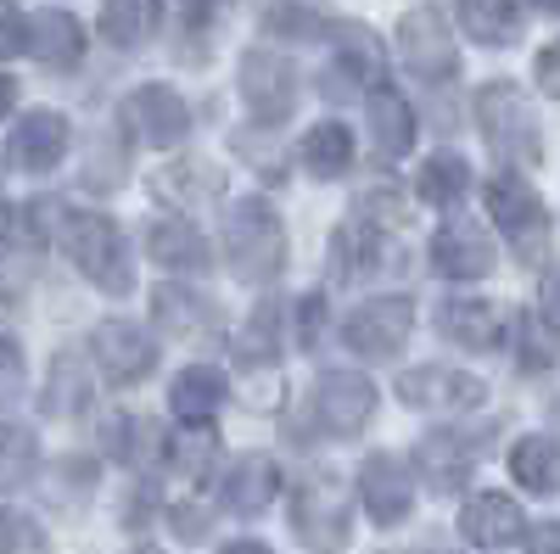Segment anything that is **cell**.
I'll list each match as a JSON object with an SVG mask.
<instances>
[{"label": "cell", "instance_id": "18", "mask_svg": "<svg viewBox=\"0 0 560 554\" xmlns=\"http://www.w3.org/2000/svg\"><path fill=\"white\" fill-rule=\"evenodd\" d=\"M438 331L459 347H471V353H493L510 331V319L499 303H482V297H448L438 308Z\"/></svg>", "mask_w": 560, "mask_h": 554}, {"label": "cell", "instance_id": "39", "mask_svg": "<svg viewBox=\"0 0 560 554\" xmlns=\"http://www.w3.org/2000/svg\"><path fill=\"white\" fill-rule=\"evenodd\" d=\"M168 448H174V471H185L191 482L208 476V471H213V459H219V437H213L208 426H185Z\"/></svg>", "mask_w": 560, "mask_h": 554}, {"label": "cell", "instance_id": "41", "mask_svg": "<svg viewBox=\"0 0 560 554\" xmlns=\"http://www.w3.org/2000/svg\"><path fill=\"white\" fill-rule=\"evenodd\" d=\"M23 387H28V364H23V347H18V337H7V331H0V409H12V403L23 398Z\"/></svg>", "mask_w": 560, "mask_h": 554}, {"label": "cell", "instance_id": "21", "mask_svg": "<svg viewBox=\"0 0 560 554\" xmlns=\"http://www.w3.org/2000/svg\"><path fill=\"white\" fill-rule=\"evenodd\" d=\"M224 398H230V381H224L219 364H191V369H179L174 387H168V409L179 414L185 426H208L213 414L224 409Z\"/></svg>", "mask_w": 560, "mask_h": 554}, {"label": "cell", "instance_id": "33", "mask_svg": "<svg viewBox=\"0 0 560 554\" xmlns=\"http://www.w3.org/2000/svg\"><path fill=\"white\" fill-rule=\"evenodd\" d=\"M102 443H107L113 459H124V465H147V459L163 453V426L147 421V414H113Z\"/></svg>", "mask_w": 560, "mask_h": 554}, {"label": "cell", "instance_id": "7", "mask_svg": "<svg viewBox=\"0 0 560 554\" xmlns=\"http://www.w3.org/2000/svg\"><path fill=\"white\" fill-rule=\"evenodd\" d=\"M90 358L102 364V376L113 387H135L158 369V337L135 319H102L96 337H90Z\"/></svg>", "mask_w": 560, "mask_h": 554}, {"label": "cell", "instance_id": "44", "mask_svg": "<svg viewBox=\"0 0 560 554\" xmlns=\"http://www.w3.org/2000/svg\"><path fill=\"white\" fill-rule=\"evenodd\" d=\"M319 337H325V297L308 292V297L298 303V342L308 347V342H319Z\"/></svg>", "mask_w": 560, "mask_h": 554}, {"label": "cell", "instance_id": "13", "mask_svg": "<svg viewBox=\"0 0 560 554\" xmlns=\"http://www.w3.org/2000/svg\"><path fill=\"white\" fill-rule=\"evenodd\" d=\"M292 532L308 549H342L348 543V493L331 476H314L292 493Z\"/></svg>", "mask_w": 560, "mask_h": 554}, {"label": "cell", "instance_id": "17", "mask_svg": "<svg viewBox=\"0 0 560 554\" xmlns=\"http://www.w3.org/2000/svg\"><path fill=\"white\" fill-rule=\"evenodd\" d=\"M68 141H73L68 118L51 113V107H34V113L12 129V163L28 168V174H51V168L68 157Z\"/></svg>", "mask_w": 560, "mask_h": 554}, {"label": "cell", "instance_id": "43", "mask_svg": "<svg viewBox=\"0 0 560 554\" xmlns=\"http://www.w3.org/2000/svg\"><path fill=\"white\" fill-rule=\"evenodd\" d=\"M23 51H28V17L0 0V62H7V57H23Z\"/></svg>", "mask_w": 560, "mask_h": 554}, {"label": "cell", "instance_id": "4", "mask_svg": "<svg viewBox=\"0 0 560 554\" xmlns=\"http://www.w3.org/2000/svg\"><path fill=\"white\" fill-rule=\"evenodd\" d=\"M488 213L510 236V247H516L522 263H544L549 258V213H544V202H538V191L527 179H516V174L488 179Z\"/></svg>", "mask_w": 560, "mask_h": 554}, {"label": "cell", "instance_id": "49", "mask_svg": "<svg viewBox=\"0 0 560 554\" xmlns=\"http://www.w3.org/2000/svg\"><path fill=\"white\" fill-rule=\"evenodd\" d=\"M12 102H18V84H12L7 73H0V118H7V113H12Z\"/></svg>", "mask_w": 560, "mask_h": 554}, {"label": "cell", "instance_id": "3", "mask_svg": "<svg viewBox=\"0 0 560 554\" xmlns=\"http://www.w3.org/2000/svg\"><path fill=\"white\" fill-rule=\"evenodd\" d=\"M62 247L79 263V274H90V286H102L107 297H124L135 286L124 229L113 219H102V213H62Z\"/></svg>", "mask_w": 560, "mask_h": 554}, {"label": "cell", "instance_id": "10", "mask_svg": "<svg viewBox=\"0 0 560 554\" xmlns=\"http://www.w3.org/2000/svg\"><path fill=\"white\" fill-rule=\"evenodd\" d=\"M242 102L258 123H287L292 107H298V68L280 51L253 45V51L242 57Z\"/></svg>", "mask_w": 560, "mask_h": 554}, {"label": "cell", "instance_id": "50", "mask_svg": "<svg viewBox=\"0 0 560 554\" xmlns=\"http://www.w3.org/2000/svg\"><path fill=\"white\" fill-rule=\"evenodd\" d=\"M7 236H12V208L0 202V241H7Z\"/></svg>", "mask_w": 560, "mask_h": 554}, {"label": "cell", "instance_id": "29", "mask_svg": "<svg viewBox=\"0 0 560 554\" xmlns=\"http://www.w3.org/2000/svg\"><path fill=\"white\" fill-rule=\"evenodd\" d=\"M163 28V0H107L102 7V34L118 51H140Z\"/></svg>", "mask_w": 560, "mask_h": 554}, {"label": "cell", "instance_id": "32", "mask_svg": "<svg viewBox=\"0 0 560 554\" xmlns=\"http://www.w3.org/2000/svg\"><path fill=\"white\" fill-rule=\"evenodd\" d=\"M459 28L477 45H510L522 34V0H459Z\"/></svg>", "mask_w": 560, "mask_h": 554}, {"label": "cell", "instance_id": "16", "mask_svg": "<svg viewBox=\"0 0 560 554\" xmlns=\"http://www.w3.org/2000/svg\"><path fill=\"white\" fill-rule=\"evenodd\" d=\"M493 241H488V229L477 224H443L438 236H432V269L443 274V281H482V274H493Z\"/></svg>", "mask_w": 560, "mask_h": 554}, {"label": "cell", "instance_id": "12", "mask_svg": "<svg viewBox=\"0 0 560 554\" xmlns=\"http://www.w3.org/2000/svg\"><path fill=\"white\" fill-rule=\"evenodd\" d=\"M331 39H337V62L325 68V84H319L325 102H348L359 84H382L387 51L364 23H342V28H331Z\"/></svg>", "mask_w": 560, "mask_h": 554}, {"label": "cell", "instance_id": "52", "mask_svg": "<svg viewBox=\"0 0 560 554\" xmlns=\"http://www.w3.org/2000/svg\"><path fill=\"white\" fill-rule=\"evenodd\" d=\"M382 554H432V549H382Z\"/></svg>", "mask_w": 560, "mask_h": 554}, {"label": "cell", "instance_id": "30", "mask_svg": "<svg viewBox=\"0 0 560 554\" xmlns=\"http://www.w3.org/2000/svg\"><path fill=\"white\" fill-rule=\"evenodd\" d=\"M465 191H471V163L459 152H432L415 174V197L427 208H454V202H465Z\"/></svg>", "mask_w": 560, "mask_h": 554}, {"label": "cell", "instance_id": "26", "mask_svg": "<svg viewBox=\"0 0 560 554\" xmlns=\"http://www.w3.org/2000/svg\"><path fill=\"white\" fill-rule=\"evenodd\" d=\"M298 163H303L314 179H342V174L353 168V129L337 123V118L314 123L303 141H298Z\"/></svg>", "mask_w": 560, "mask_h": 554}, {"label": "cell", "instance_id": "38", "mask_svg": "<svg viewBox=\"0 0 560 554\" xmlns=\"http://www.w3.org/2000/svg\"><path fill=\"white\" fill-rule=\"evenodd\" d=\"M510 342H516V358H522L527 376H544V369L560 358V337L544 326V319H533V314L510 319Z\"/></svg>", "mask_w": 560, "mask_h": 554}, {"label": "cell", "instance_id": "45", "mask_svg": "<svg viewBox=\"0 0 560 554\" xmlns=\"http://www.w3.org/2000/svg\"><path fill=\"white\" fill-rule=\"evenodd\" d=\"M533 79H538V90H544V96H560V39H549L544 51H538V62H533Z\"/></svg>", "mask_w": 560, "mask_h": 554}, {"label": "cell", "instance_id": "34", "mask_svg": "<svg viewBox=\"0 0 560 554\" xmlns=\"http://www.w3.org/2000/svg\"><path fill=\"white\" fill-rule=\"evenodd\" d=\"M280 331H287V319H280V303H258V308L242 319V331H236V358L253 364V369L275 364V353H280Z\"/></svg>", "mask_w": 560, "mask_h": 554}, {"label": "cell", "instance_id": "8", "mask_svg": "<svg viewBox=\"0 0 560 554\" xmlns=\"http://www.w3.org/2000/svg\"><path fill=\"white\" fill-rule=\"evenodd\" d=\"M409 331H415V303L409 297H370V303H359L342 319V342L359 358H393V353H404Z\"/></svg>", "mask_w": 560, "mask_h": 554}, {"label": "cell", "instance_id": "15", "mask_svg": "<svg viewBox=\"0 0 560 554\" xmlns=\"http://www.w3.org/2000/svg\"><path fill=\"white\" fill-rule=\"evenodd\" d=\"M152 314H158V326L179 342H213L219 337V303L197 286H185V281H168L152 292Z\"/></svg>", "mask_w": 560, "mask_h": 554}, {"label": "cell", "instance_id": "53", "mask_svg": "<svg viewBox=\"0 0 560 554\" xmlns=\"http://www.w3.org/2000/svg\"><path fill=\"white\" fill-rule=\"evenodd\" d=\"M135 554H163V549H135Z\"/></svg>", "mask_w": 560, "mask_h": 554}, {"label": "cell", "instance_id": "51", "mask_svg": "<svg viewBox=\"0 0 560 554\" xmlns=\"http://www.w3.org/2000/svg\"><path fill=\"white\" fill-rule=\"evenodd\" d=\"M533 7H538V12H555V17H560V0H533Z\"/></svg>", "mask_w": 560, "mask_h": 554}, {"label": "cell", "instance_id": "40", "mask_svg": "<svg viewBox=\"0 0 560 554\" xmlns=\"http://www.w3.org/2000/svg\"><path fill=\"white\" fill-rule=\"evenodd\" d=\"M0 554H51V538L28 510H0Z\"/></svg>", "mask_w": 560, "mask_h": 554}, {"label": "cell", "instance_id": "6", "mask_svg": "<svg viewBox=\"0 0 560 554\" xmlns=\"http://www.w3.org/2000/svg\"><path fill=\"white\" fill-rule=\"evenodd\" d=\"M308 414L319 432L331 437H353L370 426V414H376V381L359 376V369H325L308 392Z\"/></svg>", "mask_w": 560, "mask_h": 554}, {"label": "cell", "instance_id": "20", "mask_svg": "<svg viewBox=\"0 0 560 554\" xmlns=\"http://www.w3.org/2000/svg\"><path fill=\"white\" fill-rule=\"evenodd\" d=\"M147 258L174 269V274H202L213 263V247L197 224H185V219H152L147 224Z\"/></svg>", "mask_w": 560, "mask_h": 554}, {"label": "cell", "instance_id": "23", "mask_svg": "<svg viewBox=\"0 0 560 554\" xmlns=\"http://www.w3.org/2000/svg\"><path fill=\"white\" fill-rule=\"evenodd\" d=\"M275 493H280V465H275L269 453H242L236 465H230L224 487H219V498H224L230 516H258V510H269Z\"/></svg>", "mask_w": 560, "mask_h": 554}, {"label": "cell", "instance_id": "37", "mask_svg": "<svg viewBox=\"0 0 560 554\" xmlns=\"http://www.w3.org/2000/svg\"><path fill=\"white\" fill-rule=\"evenodd\" d=\"M34 459H39V443L28 426H12L0 421V493H12L34 476Z\"/></svg>", "mask_w": 560, "mask_h": 554}, {"label": "cell", "instance_id": "42", "mask_svg": "<svg viewBox=\"0 0 560 554\" xmlns=\"http://www.w3.org/2000/svg\"><path fill=\"white\" fill-rule=\"evenodd\" d=\"M124 146H96L90 152V168H84V185L90 191H118V179H124Z\"/></svg>", "mask_w": 560, "mask_h": 554}, {"label": "cell", "instance_id": "2", "mask_svg": "<svg viewBox=\"0 0 560 554\" xmlns=\"http://www.w3.org/2000/svg\"><path fill=\"white\" fill-rule=\"evenodd\" d=\"M477 129L493 157L504 163H538L544 157V134H538V113L510 79H493L477 90Z\"/></svg>", "mask_w": 560, "mask_h": 554}, {"label": "cell", "instance_id": "14", "mask_svg": "<svg viewBox=\"0 0 560 554\" xmlns=\"http://www.w3.org/2000/svg\"><path fill=\"white\" fill-rule=\"evenodd\" d=\"M398 403L404 409H477L488 398V387L465 369H448V364H415L398 376Z\"/></svg>", "mask_w": 560, "mask_h": 554}, {"label": "cell", "instance_id": "1", "mask_svg": "<svg viewBox=\"0 0 560 554\" xmlns=\"http://www.w3.org/2000/svg\"><path fill=\"white\" fill-rule=\"evenodd\" d=\"M224 258L242 281H258V286H269L275 274L287 269V224H280V213L264 197L230 202V213H224Z\"/></svg>", "mask_w": 560, "mask_h": 554}, {"label": "cell", "instance_id": "22", "mask_svg": "<svg viewBox=\"0 0 560 554\" xmlns=\"http://www.w3.org/2000/svg\"><path fill=\"white\" fill-rule=\"evenodd\" d=\"M415 465H420V476H427L432 493H459L465 476H471V465H477V453L459 432H427L420 448H415Z\"/></svg>", "mask_w": 560, "mask_h": 554}, {"label": "cell", "instance_id": "36", "mask_svg": "<svg viewBox=\"0 0 560 554\" xmlns=\"http://www.w3.org/2000/svg\"><path fill=\"white\" fill-rule=\"evenodd\" d=\"M264 28L275 39H319V34H331V23H325V12L314 7V0H269Z\"/></svg>", "mask_w": 560, "mask_h": 554}, {"label": "cell", "instance_id": "47", "mask_svg": "<svg viewBox=\"0 0 560 554\" xmlns=\"http://www.w3.org/2000/svg\"><path fill=\"white\" fill-rule=\"evenodd\" d=\"M219 554H275L264 538H230V543H219Z\"/></svg>", "mask_w": 560, "mask_h": 554}, {"label": "cell", "instance_id": "9", "mask_svg": "<svg viewBox=\"0 0 560 554\" xmlns=\"http://www.w3.org/2000/svg\"><path fill=\"white\" fill-rule=\"evenodd\" d=\"M398 57L415 79H427V84H443L459 73V51H454V34L448 23L432 12V7H415L398 17Z\"/></svg>", "mask_w": 560, "mask_h": 554}, {"label": "cell", "instance_id": "46", "mask_svg": "<svg viewBox=\"0 0 560 554\" xmlns=\"http://www.w3.org/2000/svg\"><path fill=\"white\" fill-rule=\"evenodd\" d=\"M538 319L560 337V269H555V274H544V286H538Z\"/></svg>", "mask_w": 560, "mask_h": 554}, {"label": "cell", "instance_id": "11", "mask_svg": "<svg viewBox=\"0 0 560 554\" xmlns=\"http://www.w3.org/2000/svg\"><path fill=\"white\" fill-rule=\"evenodd\" d=\"M359 498H364V516L376 527H404L415 510V471L404 453H370L364 471H359Z\"/></svg>", "mask_w": 560, "mask_h": 554}, {"label": "cell", "instance_id": "25", "mask_svg": "<svg viewBox=\"0 0 560 554\" xmlns=\"http://www.w3.org/2000/svg\"><path fill=\"white\" fill-rule=\"evenodd\" d=\"M219 191H224V174L208 157H179L158 174V197L174 208H208V202H219Z\"/></svg>", "mask_w": 560, "mask_h": 554}, {"label": "cell", "instance_id": "35", "mask_svg": "<svg viewBox=\"0 0 560 554\" xmlns=\"http://www.w3.org/2000/svg\"><path fill=\"white\" fill-rule=\"evenodd\" d=\"M90 403V369L79 353H57L51 381H45V414H79Z\"/></svg>", "mask_w": 560, "mask_h": 554}, {"label": "cell", "instance_id": "19", "mask_svg": "<svg viewBox=\"0 0 560 554\" xmlns=\"http://www.w3.org/2000/svg\"><path fill=\"white\" fill-rule=\"evenodd\" d=\"M459 532L477 549H504L527 532V516L510 493H477V498H465V510H459Z\"/></svg>", "mask_w": 560, "mask_h": 554}, {"label": "cell", "instance_id": "24", "mask_svg": "<svg viewBox=\"0 0 560 554\" xmlns=\"http://www.w3.org/2000/svg\"><path fill=\"white\" fill-rule=\"evenodd\" d=\"M28 51L45 62V68H79L84 57V23L62 7H45L28 17Z\"/></svg>", "mask_w": 560, "mask_h": 554}, {"label": "cell", "instance_id": "28", "mask_svg": "<svg viewBox=\"0 0 560 554\" xmlns=\"http://www.w3.org/2000/svg\"><path fill=\"white\" fill-rule=\"evenodd\" d=\"M376 263H382V229L376 224L348 219V224L331 229V269H337V281H364Z\"/></svg>", "mask_w": 560, "mask_h": 554}, {"label": "cell", "instance_id": "27", "mask_svg": "<svg viewBox=\"0 0 560 554\" xmlns=\"http://www.w3.org/2000/svg\"><path fill=\"white\" fill-rule=\"evenodd\" d=\"M370 134H376L382 157H404L415 146V113H409V102L398 96L393 84L370 90Z\"/></svg>", "mask_w": 560, "mask_h": 554}, {"label": "cell", "instance_id": "48", "mask_svg": "<svg viewBox=\"0 0 560 554\" xmlns=\"http://www.w3.org/2000/svg\"><path fill=\"white\" fill-rule=\"evenodd\" d=\"M533 554H560V527H544L538 543H533Z\"/></svg>", "mask_w": 560, "mask_h": 554}, {"label": "cell", "instance_id": "31", "mask_svg": "<svg viewBox=\"0 0 560 554\" xmlns=\"http://www.w3.org/2000/svg\"><path fill=\"white\" fill-rule=\"evenodd\" d=\"M510 476H516L527 493H555L560 487V443L549 432H533L510 448Z\"/></svg>", "mask_w": 560, "mask_h": 554}, {"label": "cell", "instance_id": "5", "mask_svg": "<svg viewBox=\"0 0 560 554\" xmlns=\"http://www.w3.org/2000/svg\"><path fill=\"white\" fill-rule=\"evenodd\" d=\"M118 118L140 146H158V152L179 146L191 134V107H185V96L174 84H135L118 107Z\"/></svg>", "mask_w": 560, "mask_h": 554}]
</instances>
